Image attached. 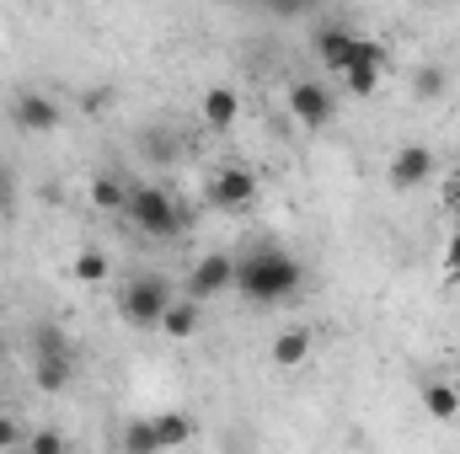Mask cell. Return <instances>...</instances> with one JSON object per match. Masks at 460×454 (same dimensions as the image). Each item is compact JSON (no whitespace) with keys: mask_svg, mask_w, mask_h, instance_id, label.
<instances>
[{"mask_svg":"<svg viewBox=\"0 0 460 454\" xmlns=\"http://www.w3.org/2000/svg\"><path fill=\"white\" fill-rule=\"evenodd\" d=\"M385 59H391V54H385L380 43H369V38H364L358 59L343 70V86L353 92V97H375V92H380V75H385Z\"/></svg>","mask_w":460,"mask_h":454,"instance_id":"cell-10","label":"cell"},{"mask_svg":"<svg viewBox=\"0 0 460 454\" xmlns=\"http://www.w3.org/2000/svg\"><path fill=\"white\" fill-rule=\"evenodd\" d=\"M289 118L300 128H332V118H338L332 86H322V81H289Z\"/></svg>","mask_w":460,"mask_h":454,"instance_id":"cell-4","label":"cell"},{"mask_svg":"<svg viewBox=\"0 0 460 454\" xmlns=\"http://www.w3.org/2000/svg\"><path fill=\"white\" fill-rule=\"evenodd\" d=\"M230 284H235V257L230 251H204L199 262H193V273H188V300H215V294H226Z\"/></svg>","mask_w":460,"mask_h":454,"instance_id":"cell-7","label":"cell"},{"mask_svg":"<svg viewBox=\"0 0 460 454\" xmlns=\"http://www.w3.org/2000/svg\"><path fill=\"white\" fill-rule=\"evenodd\" d=\"M199 118H204V128H215V134L235 128V118H241V92H235V86H209L204 102H199Z\"/></svg>","mask_w":460,"mask_h":454,"instance_id":"cell-11","label":"cell"},{"mask_svg":"<svg viewBox=\"0 0 460 454\" xmlns=\"http://www.w3.org/2000/svg\"><path fill=\"white\" fill-rule=\"evenodd\" d=\"M434 171H439V155H434L429 144H402V150L391 155V166H385V177H391L396 193H412V188L434 182Z\"/></svg>","mask_w":460,"mask_h":454,"instance_id":"cell-6","label":"cell"},{"mask_svg":"<svg viewBox=\"0 0 460 454\" xmlns=\"http://www.w3.org/2000/svg\"><path fill=\"white\" fill-rule=\"evenodd\" d=\"M81 108H86L92 118L108 113V108H113V92H108V86H92V92H81Z\"/></svg>","mask_w":460,"mask_h":454,"instance_id":"cell-26","label":"cell"},{"mask_svg":"<svg viewBox=\"0 0 460 454\" xmlns=\"http://www.w3.org/2000/svg\"><path fill=\"white\" fill-rule=\"evenodd\" d=\"M445 267H450V278L460 273V235H450V240H445Z\"/></svg>","mask_w":460,"mask_h":454,"instance_id":"cell-27","label":"cell"},{"mask_svg":"<svg viewBox=\"0 0 460 454\" xmlns=\"http://www.w3.org/2000/svg\"><path fill=\"white\" fill-rule=\"evenodd\" d=\"M27 454H70V444H65L59 428H32L27 433Z\"/></svg>","mask_w":460,"mask_h":454,"instance_id":"cell-23","label":"cell"},{"mask_svg":"<svg viewBox=\"0 0 460 454\" xmlns=\"http://www.w3.org/2000/svg\"><path fill=\"white\" fill-rule=\"evenodd\" d=\"M123 454H161L150 417H139V423H128V428H123Z\"/></svg>","mask_w":460,"mask_h":454,"instance_id":"cell-22","label":"cell"},{"mask_svg":"<svg viewBox=\"0 0 460 454\" xmlns=\"http://www.w3.org/2000/svg\"><path fill=\"white\" fill-rule=\"evenodd\" d=\"M456 204H460V166H456Z\"/></svg>","mask_w":460,"mask_h":454,"instance_id":"cell-29","label":"cell"},{"mask_svg":"<svg viewBox=\"0 0 460 454\" xmlns=\"http://www.w3.org/2000/svg\"><path fill=\"white\" fill-rule=\"evenodd\" d=\"M172 300H177V289H172L161 273H134V278L118 289V316H123L134 332H150V327H161V316L172 310Z\"/></svg>","mask_w":460,"mask_h":454,"instance_id":"cell-3","label":"cell"},{"mask_svg":"<svg viewBox=\"0 0 460 454\" xmlns=\"http://www.w3.org/2000/svg\"><path fill=\"white\" fill-rule=\"evenodd\" d=\"M150 428H155V444H161V450H182V444H193V433H199V423H193L188 412H161V417H150Z\"/></svg>","mask_w":460,"mask_h":454,"instance_id":"cell-17","label":"cell"},{"mask_svg":"<svg viewBox=\"0 0 460 454\" xmlns=\"http://www.w3.org/2000/svg\"><path fill=\"white\" fill-rule=\"evenodd\" d=\"M418 396H423V412H429L434 423H456L460 417V390L456 385H445V380H423Z\"/></svg>","mask_w":460,"mask_h":454,"instance_id":"cell-15","label":"cell"},{"mask_svg":"<svg viewBox=\"0 0 460 454\" xmlns=\"http://www.w3.org/2000/svg\"><path fill=\"white\" fill-rule=\"evenodd\" d=\"M16 214V177L0 166V220H11Z\"/></svg>","mask_w":460,"mask_h":454,"instance_id":"cell-25","label":"cell"},{"mask_svg":"<svg viewBox=\"0 0 460 454\" xmlns=\"http://www.w3.org/2000/svg\"><path fill=\"white\" fill-rule=\"evenodd\" d=\"M456 235H460V204H456Z\"/></svg>","mask_w":460,"mask_h":454,"instance_id":"cell-30","label":"cell"},{"mask_svg":"<svg viewBox=\"0 0 460 454\" xmlns=\"http://www.w3.org/2000/svg\"><path fill=\"white\" fill-rule=\"evenodd\" d=\"M70 273H75L81 284H102V278H108V257H102V246H81L75 262H70Z\"/></svg>","mask_w":460,"mask_h":454,"instance_id":"cell-21","label":"cell"},{"mask_svg":"<svg viewBox=\"0 0 460 454\" xmlns=\"http://www.w3.org/2000/svg\"><path fill=\"white\" fill-rule=\"evenodd\" d=\"M27 347H32V358H54V353H75L70 337H65V327H54V321H38L32 332H27Z\"/></svg>","mask_w":460,"mask_h":454,"instance_id":"cell-19","label":"cell"},{"mask_svg":"<svg viewBox=\"0 0 460 454\" xmlns=\"http://www.w3.org/2000/svg\"><path fill=\"white\" fill-rule=\"evenodd\" d=\"M209 209H220V214H235V209H252L257 204V171L252 166H220L215 177H209Z\"/></svg>","mask_w":460,"mask_h":454,"instance_id":"cell-5","label":"cell"},{"mask_svg":"<svg viewBox=\"0 0 460 454\" xmlns=\"http://www.w3.org/2000/svg\"><path fill=\"white\" fill-rule=\"evenodd\" d=\"M412 97L418 102H439L445 97V65H418L412 70Z\"/></svg>","mask_w":460,"mask_h":454,"instance_id":"cell-20","label":"cell"},{"mask_svg":"<svg viewBox=\"0 0 460 454\" xmlns=\"http://www.w3.org/2000/svg\"><path fill=\"white\" fill-rule=\"evenodd\" d=\"M456 284H460V273H456Z\"/></svg>","mask_w":460,"mask_h":454,"instance_id":"cell-32","label":"cell"},{"mask_svg":"<svg viewBox=\"0 0 460 454\" xmlns=\"http://www.w3.org/2000/svg\"><path fill=\"white\" fill-rule=\"evenodd\" d=\"M311 353H316V332H311V327H284V332L273 337V353H268V358H273V369H300Z\"/></svg>","mask_w":460,"mask_h":454,"instance_id":"cell-12","label":"cell"},{"mask_svg":"<svg viewBox=\"0 0 460 454\" xmlns=\"http://www.w3.org/2000/svg\"><path fill=\"white\" fill-rule=\"evenodd\" d=\"M246 305H289L305 289V262L289 257L284 246H257L235 257V284H230Z\"/></svg>","mask_w":460,"mask_h":454,"instance_id":"cell-1","label":"cell"},{"mask_svg":"<svg viewBox=\"0 0 460 454\" xmlns=\"http://www.w3.org/2000/svg\"><path fill=\"white\" fill-rule=\"evenodd\" d=\"M123 220L134 230H145L150 240H177V235L193 230V209H188L182 198H172L161 182H128Z\"/></svg>","mask_w":460,"mask_h":454,"instance_id":"cell-2","label":"cell"},{"mask_svg":"<svg viewBox=\"0 0 460 454\" xmlns=\"http://www.w3.org/2000/svg\"><path fill=\"white\" fill-rule=\"evenodd\" d=\"M92 204H97L102 214H123V204H128V182L113 177V171H97V177H92Z\"/></svg>","mask_w":460,"mask_h":454,"instance_id":"cell-18","label":"cell"},{"mask_svg":"<svg viewBox=\"0 0 460 454\" xmlns=\"http://www.w3.org/2000/svg\"><path fill=\"white\" fill-rule=\"evenodd\" d=\"M311 48H316V59H322L332 75H343L348 65L358 59L364 38H358L353 27H343V22H322V27H316V38H311Z\"/></svg>","mask_w":460,"mask_h":454,"instance_id":"cell-8","label":"cell"},{"mask_svg":"<svg viewBox=\"0 0 460 454\" xmlns=\"http://www.w3.org/2000/svg\"><path fill=\"white\" fill-rule=\"evenodd\" d=\"M199 327H204V305H199V300H188V294H177V300H172V310L161 316V332H166L172 342H188Z\"/></svg>","mask_w":460,"mask_h":454,"instance_id":"cell-14","label":"cell"},{"mask_svg":"<svg viewBox=\"0 0 460 454\" xmlns=\"http://www.w3.org/2000/svg\"><path fill=\"white\" fill-rule=\"evenodd\" d=\"M139 155H145V166H161V171H166V166H177L182 144H177V134H172V128H161V123H155V128H145V134H139Z\"/></svg>","mask_w":460,"mask_h":454,"instance_id":"cell-16","label":"cell"},{"mask_svg":"<svg viewBox=\"0 0 460 454\" xmlns=\"http://www.w3.org/2000/svg\"><path fill=\"white\" fill-rule=\"evenodd\" d=\"M5 353H11V337H5V327H0V363H5Z\"/></svg>","mask_w":460,"mask_h":454,"instance_id":"cell-28","label":"cell"},{"mask_svg":"<svg viewBox=\"0 0 460 454\" xmlns=\"http://www.w3.org/2000/svg\"><path fill=\"white\" fill-rule=\"evenodd\" d=\"M32 385L43 396H59L75 385V353H54V358H32Z\"/></svg>","mask_w":460,"mask_h":454,"instance_id":"cell-13","label":"cell"},{"mask_svg":"<svg viewBox=\"0 0 460 454\" xmlns=\"http://www.w3.org/2000/svg\"><path fill=\"white\" fill-rule=\"evenodd\" d=\"M27 444V433H22V423L11 417V412H0V454H16Z\"/></svg>","mask_w":460,"mask_h":454,"instance_id":"cell-24","label":"cell"},{"mask_svg":"<svg viewBox=\"0 0 460 454\" xmlns=\"http://www.w3.org/2000/svg\"><path fill=\"white\" fill-rule=\"evenodd\" d=\"M11 123H16L22 134H54V128H59V102L27 86V92L11 97Z\"/></svg>","mask_w":460,"mask_h":454,"instance_id":"cell-9","label":"cell"},{"mask_svg":"<svg viewBox=\"0 0 460 454\" xmlns=\"http://www.w3.org/2000/svg\"><path fill=\"white\" fill-rule=\"evenodd\" d=\"M16 454H27V444H22V450H16Z\"/></svg>","mask_w":460,"mask_h":454,"instance_id":"cell-31","label":"cell"}]
</instances>
